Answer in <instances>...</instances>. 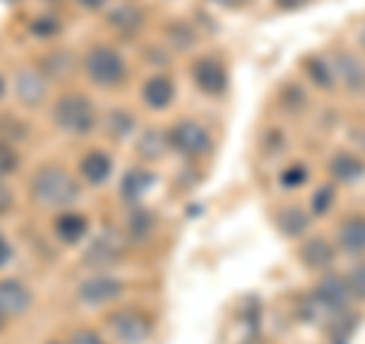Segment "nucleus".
<instances>
[{
	"instance_id": "obj_35",
	"label": "nucleus",
	"mask_w": 365,
	"mask_h": 344,
	"mask_svg": "<svg viewBox=\"0 0 365 344\" xmlns=\"http://www.w3.org/2000/svg\"><path fill=\"white\" fill-rule=\"evenodd\" d=\"M311 0H277V6L280 9H302V6H307Z\"/></svg>"
},
{
	"instance_id": "obj_30",
	"label": "nucleus",
	"mask_w": 365,
	"mask_h": 344,
	"mask_svg": "<svg viewBox=\"0 0 365 344\" xmlns=\"http://www.w3.org/2000/svg\"><path fill=\"white\" fill-rule=\"evenodd\" d=\"M31 31L37 34V37H55V34L61 31V21L58 19H37L31 25Z\"/></svg>"
},
{
	"instance_id": "obj_32",
	"label": "nucleus",
	"mask_w": 365,
	"mask_h": 344,
	"mask_svg": "<svg viewBox=\"0 0 365 344\" xmlns=\"http://www.w3.org/2000/svg\"><path fill=\"white\" fill-rule=\"evenodd\" d=\"M182 31H177V25L170 28V34H174V40H177V46H192L195 43V34H192V28L189 25H180Z\"/></svg>"
},
{
	"instance_id": "obj_25",
	"label": "nucleus",
	"mask_w": 365,
	"mask_h": 344,
	"mask_svg": "<svg viewBox=\"0 0 365 344\" xmlns=\"http://www.w3.org/2000/svg\"><path fill=\"white\" fill-rule=\"evenodd\" d=\"M347 290H350V299H362L365 302V265H356V268H350L347 274Z\"/></svg>"
},
{
	"instance_id": "obj_26",
	"label": "nucleus",
	"mask_w": 365,
	"mask_h": 344,
	"mask_svg": "<svg viewBox=\"0 0 365 344\" xmlns=\"http://www.w3.org/2000/svg\"><path fill=\"white\" fill-rule=\"evenodd\" d=\"M280 183H283L287 189L304 186V183H307V168H304V165H292V168H287V171L280 174Z\"/></svg>"
},
{
	"instance_id": "obj_8",
	"label": "nucleus",
	"mask_w": 365,
	"mask_h": 344,
	"mask_svg": "<svg viewBox=\"0 0 365 344\" xmlns=\"http://www.w3.org/2000/svg\"><path fill=\"white\" fill-rule=\"evenodd\" d=\"M192 76H195L198 88L207 91V95H222L228 88V74L216 59H198L195 67H192Z\"/></svg>"
},
{
	"instance_id": "obj_34",
	"label": "nucleus",
	"mask_w": 365,
	"mask_h": 344,
	"mask_svg": "<svg viewBox=\"0 0 365 344\" xmlns=\"http://www.w3.org/2000/svg\"><path fill=\"white\" fill-rule=\"evenodd\" d=\"M9 259H13V244H9V241L0 235V268H4Z\"/></svg>"
},
{
	"instance_id": "obj_39",
	"label": "nucleus",
	"mask_w": 365,
	"mask_h": 344,
	"mask_svg": "<svg viewBox=\"0 0 365 344\" xmlns=\"http://www.w3.org/2000/svg\"><path fill=\"white\" fill-rule=\"evenodd\" d=\"M359 43H362V46H365V28H362V31H359Z\"/></svg>"
},
{
	"instance_id": "obj_3",
	"label": "nucleus",
	"mask_w": 365,
	"mask_h": 344,
	"mask_svg": "<svg viewBox=\"0 0 365 344\" xmlns=\"http://www.w3.org/2000/svg\"><path fill=\"white\" fill-rule=\"evenodd\" d=\"M52 116H55V125L67 134H88L95 128V107L83 95H64L55 104Z\"/></svg>"
},
{
	"instance_id": "obj_29",
	"label": "nucleus",
	"mask_w": 365,
	"mask_h": 344,
	"mask_svg": "<svg viewBox=\"0 0 365 344\" xmlns=\"http://www.w3.org/2000/svg\"><path fill=\"white\" fill-rule=\"evenodd\" d=\"M153 223H155L153 213L137 211V213L131 216V232H134V235H150V232H153Z\"/></svg>"
},
{
	"instance_id": "obj_12",
	"label": "nucleus",
	"mask_w": 365,
	"mask_h": 344,
	"mask_svg": "<svg viewBox=\"0 0 365 344\" xmlns=\"http://www.w3.org/2000/svg\"><path fill=\"white\" fill-rule=\"evenodd\" d=\"M16 95H19L21 104H28V107L43 104V98H46V79L37 71H21L19 79H16Z\"/></svg>"
},
{
	"instance_id": "obj_19",
	"label": "nucleus",
	"mask_w": 365,
	"mask_h": 344,
	"mask_svg": "<svg viewBox=\"0 0 365 344\" xmlns=\"http://www.w3.org/2000/svg\"><path fill=\"white\" fill-rule=\"evenodd\" d=\"M86 232H88V220L83 213H61L58 223H55V235H58L64 244H76Z\"/></svg>"
},
{
	"instance_id": "obj_37",
	"label": "nucleus",
	"mask_w": 365,
	"mask_h": 344,
	"mask_svg": "<svg viewBox=\"0 0 365 344\" xmlns=\"http://www.w3.org/2000/svg\"><path fill=\"white\" fill-rule=\"evenodd\" d=\"M79 4H83V6H88V9H101V6L107 4V0H79Z\"/></svg>"
},
{
	"instance_id": "obj_10",
	"label": "nucleus",
	"mask_w": 365,
	"mask_h": 344,
	"mask_svg": "<svg viewBox=\"0 0 365 344\" xmlns=\"http://www.w3.org/2000/svg\"><path fill=\"white\" fill-rule=\"evenodd\" d=\"M143 104L150 110H165L170 107V101H174V83H170V76L165 74H155L143 83V91H140Z\"/></svg>"
},
{
	"instance_id": "obj_9",
	"label": "nucleus",
	"mask_w": 365,
	"mask_h": 344,
	"mask_svg": "<svg viewBox=\"0 0 365 344\" xmlns=\"http://www.w3.org/2000/svg\"><path fill=\"white\" fill-rule=\"evenodd\" d=\"M31 290L21 280H0V317H21L31 308Z\"/></svg>"
},
{
	"instance_id": "obj_31",
	"label": "nucleus",
	"mask_w": 365,
	"mask_h": 344,
	"mask_svg": "<svg viewBox=\"0 0 365 344\" xmlns=\"http://www.w3.org/2000/svg\"><path fill=\"white\" fill-rule=\"evenodd\" d=\"M71 344H107V341L101 338L95 329H76L73 338H71Z\"/></svg>"
},
{
	"instance_id": "obj_7",
	"label": "nucleus",
	"mask_w": 365,
	"mask_h": 344,
	"mask_svg": "<svg viewBox=\"0 0 365 344\" xmlns=\"http://www.w3.org/2000/svg\"><path fill=\"white\" fill-rule=\"evenodd\" d=\"M76 295L83 305H107L122 295V283L116 278H110V274H98V278H88L86 283H79Z\"/></svg>"
},
{
	"instance_id": "obj_21",
	"label": "nucleus",
	"mask_w": 365,
	"mask_h": 344,
	"mask_svg": "<svg viewBox=\"0 0 365 344\" xmlns=\"http://www.w3.org/2000/svg\"><path fill=\"white\" fill-rule=\"evenodd\" d=\"M277 226H280V232L283 235H289V238H299L307 226H311V220H307V213L302 208H287V211H280L277 213Z\"/></svg>"
},
{
	"instance_id": "obj_17",
	"label": "nucleus",
	"mask_w": 365,
	"mask_h": 344,
	"mask_svg": "<svg viewBox=\"0 0 365 344\" xmlns=\"http://www.w3.org/2000/svg\"><path fill=\"white\" fill-rule=\"evenodd\" d=\"M168 134L158 131V128H146L140 134V141H137V153H140V158H146V162H155V158H162L168 153Z\"/></svg>"
},
{
	"instance_id": "obj_18",
	"label": "nucleus",
	"mask_w": 365,
	"mask_h": 344,
	"mask_svg": "<svg viewBox=\"0 0 365 344\" xmlns=\"http://www.w3.org/2000/svg\"><path fill=\"white\" fill-rule=\"evenodd\" d=\"M110 25L116 28V31H122V34L140 31V25H143V9L134 6V4H119V6L110 13Z\"/></svg>"
},
{
	"instance_id": "obj_38",
	"label": "nucleus",
	"mask_w": 365,
	"mask_h": 344,
	"mask_svg": "<svg viewBox=\"0 0 365 344\" xmlns=\"http://www.w3.org/2000/svg\"><path fill=\"white\" fill-rule=\"evenodd\" d=\"M4 91H6V83H4V76H0V98H4Z\"/></svg>"
},
{
	"instance_id": "obj_33",
	"label": "nucleus",
	"mask_w": 365,
	"mask_h": 344,
	"mask_svg": "<svg viewBox=\"0 0 365 344\" xmlns=\"http://www.w3.org/2000/svg\"><path fill=\"white\" fill-rule=\"evenodd\" d=\"M9 208H13V192H9L4 183H0V216H4Z\"/></svg>"
},
{
	"instance_id": "obj_20",
	"label": "nucleus",
	"mask_w": 365,
	"mask_h": 344,
	"mask_svg": "<svg viewBox=\"0 0 365 344\" xmlns=\"http://www.w3.org/2000/svg\"><path fill=\"white\" fill-rule=\"evenodd\" d=\"M155 183V177L150 174V171H128L122 180V195H125V201H137V198H143V192L150 189Z\"/></svg>"
},
{
	"instance_id": "obj_13",
	"label": "nucleus",
	"mask_w": 365,
	"mask_h": 344,
	"mask_svg": "<svg viewBox=\"0 0 365 344\" xmlns=\"http://www.w3.org/2000/svg\"><path fill=\"white\" fill-rule=\"evenodd\" d=\"M302 259H304V265H307V268L323 271V268H329V265L335 262V247L329 244L326 238H314V241H307V244H304Z\"/></svg>"
},
{
	"instance_id": "obj_22",
	"label": "nucleus",
	"mask_w": 365,
	"mask_h": 344,
	"mask_svg": "<svg viewBox=\"0 0 365 344\" xmlns=\"http://www.w3.org/2000/svg\"><path fill=\"white\" fill-rule=\"evenodd\" d=\"M307 74H311V79L317 86H323V88H329V86H335V71L329 67V61H323V59H307Z\"/></svg>"
},
{
	"instance_id": "obj_11",
	"label": "nucleus",
	"mask_w": 365,
	"mask_h": 344,
	"mask_svg": "<svg viewBox=\"0 0 365 344\" xmlns=\"http://www.w3.org/2000/svg\"><path fill=\"white\" fill-rule=\"evenodd\" d=\"M79 174H83V180L91 183V186H101V183H107L113 174V158L104 150H91L83 156V162H79Z\"/></svg>"
},
{
	"instance_id": "obj_5",
	"label": "nucleus",
	"mask_w": 365,
	"mask_h": 344,
	"mask_svg": "<svg viewBox=\"0 0 365 344\" xmlns=\"http://www.w3.org/2000/svg\"><path fill=\"white\" fill-rule=\"evenodd\" d=\"M168 143L174 146L177 153L192 156V158L207 156V153L213 150V141H210L207 128H204V125H198V122H192V119H180L174 128H170Z\"/></svg>"
},
{
	"instance_id": "obj_6",
	"label": "nucleus",
	"mask_w": 365,
	"mask_h": 344,
	"mask_svg": "<svg viewBox=\"0 0 365 344\" xmlns=\"http://www.w3.org/2000/svg\"><path fill=\"white\" fill-rule=\"evenodd\" d=\"M110 329L122 344H143L150 338V320H146L140 311H116L110 314Z\"/></svg>"
},
{
	"instance_id": "obj_24",
	"label": "nucleus",
	"mask_w": 365,
	"mask_h": 344,
	"mask_svg": "<svg viewBox=\"0 0 365 344\" xmlns=\"http://www.w3.org/2000/svg\"><path fill=\"white\" fill-rule=\"evenodd\" d=\"M19 168V150L13 143H6V141H0V177H6V174H13V171Z\"/></svg>"
},
{
	"instance_id": "obj_23",
	"label": "nucleus",
	"mask_w": 365,
	"mask_h": 344,
	"mask_svg": "<svg viewBox=\"0 0 365 344\" xmlns=\"http://www.w3.org/2000/svg\"><path fill=\"white\" fill-rule=\"evenodd\" d=\"M107 131H113L116 137L131 134L134 131V116H131V113H125V110H113L107 116Z\"/></svg>"
},
{
	"instance_id": "obj_4",
	"label": "nucleus",
	"mask_w": 365,
	"mask_h": 344,
	"mask_svg": "<svg viewBox=\"0 0 365 344\" xmlns=\"http://www.w3.org/2000/svg\"><path fill=\"white\" fill-rule=\"evenodd\" d=\"M350 302V290H347V280L338 278V274H326L323 280L317 283V290L311 295V308H317L323 317H338L344 314V308Z\"/></svg>"
},
{
	"instance_id": "obj_14",
	"label": "nucleus",
	"mask_w": 365,
	"mask_h": 344,
	"mask_svg": "<svg viewBox=\"0 0 365 344\" xmlns=\"http://www.w3.org/2000/svg\"><path fill=\"white\" fill-rule=\"evenodd\" d=\"M338 244L347 253H365V216H350L338 232Z\"/></svg>"
},
{
	"instance_id": "obj_28",
	"label": "nucleus",
	"mask_w": 365,
	"mask_h": 344,
	"mask_svg": "<svg viewBox=\"0 0 365 344\" xmlns=\"http://www.w3.org/2000/svg\"><path fill=\"white\" fill-rule=\"evenodd\" d=\"M332 198H335V189H332V186L317 189L314 201H311V211H314V213H326L329 208H332Z\"/></svg>"
},
{
	"instance_id": "obj_1",
	"label": "nucleus",
	"mask_w": 365,
	"mask_h": 344,
	"mask_svg": "<svg viewBox=\"0 0 365 344\" xmlns=\"http://www.w3.org/2000/svg\"><path fill=\"white\" fill-rule=\"evenodd\" d=\"M31 195L34 201L43 204V208H67L79 198V183L67 174L64 168L46 165L31 183Z\"/></svg>"
},
{
	"instance_id": "obj_36",
	"label": "nucleus",
	"mask_w": 365,
	"mask_h": 344,
	"mask_svg": "<svg viewBox=\"0 0 365 344\" xmlns=\"http://www.w3.org/2000/svg\"><path fill=\"white\" fill-rule=\"evenodd\" d=\"M213 4H220V6H228V9H237V6H244L247 0H213Z\"/></svg>"
},
{
	"instance_id": "obj_15",
	"label": "nucleus",
	"mask_w": 365,
	"mask_h": 344,
	"mask_svg": "<svg viewBox=\"0 0 365 344\" xmlns=\"http://www.w3.org/2000/svg\"><path fill=\"white\" fill-rule=\"evenodd\" d=\"M329 171H332V177L338 183H356L365 174V162L353 153H338L332 162H329Z\"/></svg>"
},
{
	"instance_id": "obj_16",
	"label": "nucleus",
	"mask_w": 365,
	"mask_h": 344,
	"mask_svg": "<svg viewBox=\"0 0 365 344\" xmlns=\"http://www.w3.org/2000/svg\"><path fill=\"white\" fill-rule=\"evenodd\" d=\"M335 76H344V83L350 88H365V64L359 59H353V55L341 52L335 59Z\"/></svg>"
},
{
	"instance_id": "obj_2",
	"label": "nucleus",
	"mask_w": 365,
	"mask_h": 344,
	"mask_svg": "<svg viewBox=\"0 0 365 344\" xmlns=\"http://www.w3.org/2000/svg\"><path fill=\"white\" fill-rule=\"evenodd\" d=\"M125 74L128 71H125L122 55L116 49H110V46H95L86 55V76L101 88H113L125 83Z\"/></svg>"
},
{
	"instance_id": "obj_27",
	"label": "nucleus",
	"mask_w": 365,
	"mask_h": 344,
	"mask_svg": "<svg viewBox=\"0 0 365 344\" xmlns=\"http://www.w3.org/2000/svg\"><path fill=\"white\" fill-rule=\"evenodd\" d=\"M356 323H359V317H341V323H338V320H332L335 344H347V338H350V332H353V329H356Z\"/></svg>"
}]
</instances>
